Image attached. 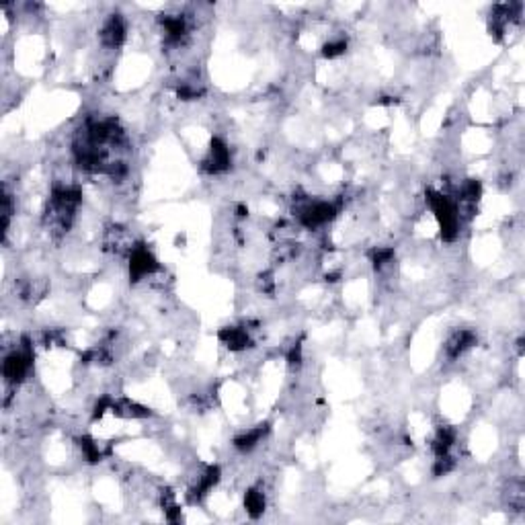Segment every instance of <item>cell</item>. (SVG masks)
I'll use <instances>...</instances> for the list:
<instances>
[{"instance_id":"1","label":"cell","mask_w":525,"mask_h":525,"mask_svg":"<svg viewBox=\"0 0 525 525\" xmlns=\"http://www.w3.org/2000/svg\"><path fill=\"white\" fill-rule=\"evenodd\" d=\"M33 367V347L31 343L25 339L23 345L6 353L4 361H2V377L9 386H19L21 382H25L27 374Z\"/></svg>"},{"instance_id":"2","label":"cell","mask_w":525,"mask_h":525,"mask_svg":"<svg viewBox=\"0 0 525 525\" xmlns=\"http://www.w3.org/2000/svg\"><path fill=\"white\" fill-rule=\"evenodd\" d=\"M160 269L156 257L148 250L146 246H136L130 253V279L140 281V279L150 277Z\"/></svg>"},{"instance_id":"3","label":"cell","mask_w":525,"mask_h":525,"mask_svg":"<svg viewBox=\"0 0 525 525\" xmlns=\"http://www.w3.org/2000/svg\"><path fill=\"white\" fill-rule=\"evenodd\" d=\"M230 164H232V156H230L228 144L222 138H213L205 158L201 160L203 170L210 175H218V173H226Z\"/></svg>"},{"instance_id":"4","label":"cell","mask_w":525,"mask_h":525,"mask_svg":"<svg viewBox=\"0 0 525 525\" xmlns=\"http://www.w3.org/2000/svg\"><path fill=\"white\" fill-rule=\"evenodd\" d=\"M126 21L121 19V15H111L101 27V41L105 48H119L123 41H126Z\"/></svg>"},{"instance_id":"5","label":"cell","mask_w":525,"mask_h":525,"mask_svg":"<svg viewBox=\"0 0 525 525\" xmlns=\"http://www.w3.org/2000/svg\"><path fill=\"white\" fill-rule=\"evenodd\" d=\"M476 345V332L472 330H468V328H462V330H456L449 339H447V343H445V353H447V357L449 360H458L462 357L470 347H474Z\"/></svg>"},{"instance_id":"6","label":"cell","mask_w":525,"mask_h":525,"mask_svg":"<svg viewBox=\"0 0 525 525\" xmlns=\"http://www.w3.org/2000/svg\"><path fill=\"white\" fill-rule=\"evenodd\" d=\"M267 433H269V425L250 427V429H246L240 435L234 437V447L238 452H250V449H255L267 437Z\"/></svg>"},{"instance_id":"7","label":"cell","mask_w":525,"mask_h":525,"mask_svg":"<svg viewBox=\"0 0 525 525\" xmlns=\"http://www.w3.org/2000/svg\"><path fill=\"white\" fill-rule=\"evenodd\" d=\"M220 341L228 347L230 351H245L246 347L250 345V337H248V330L243 327H226L218 332Z\"/></svg>"},{"instance_id":"8","label":"cell","mask_w":525,"mask_h":525,"mask_svg":"<svg viewBox=\"0 0 525 525\" xmlns=\"http://www.w3.org/2000/svg\"><path fill=\"white\" fill-rule=\"evenodd\" d=\"M265 505H267V501H265V494H262L261 489H248L245 494V509L246 513L250 515V517H261L262 511H265Z\"/></svg>"},{"instance_id":"9","label":"cell","mask_w":525,"mask_h":525,"mask_svg":"<svg viewBox=\"0 0 525 525\" xmlns=\"http://www.w3.org/2000/svg\"><path fill=\"white\" fill-rule=\"evenodd\" d=\"M345 51H347V39H343V37H337V39H330L328 44H325V48H322V56L328 58V60H335V58L343 56Z\"/></svg>"},{"instance_id":"10","label":"cell","mask_w":525,"mask_h":525,"mask_svg":"<svg viewBox=\"0 0 525 525\" xmlns=\"http://www.w3.org/2000/svg\"><path fill=\"white\" fill-rule=\"evenodd\" d=\"M372 262L376 265V267H384V265H388V262L394 259V248H382V246H377L372 250Z\"/></svg>"}]
</instances>
